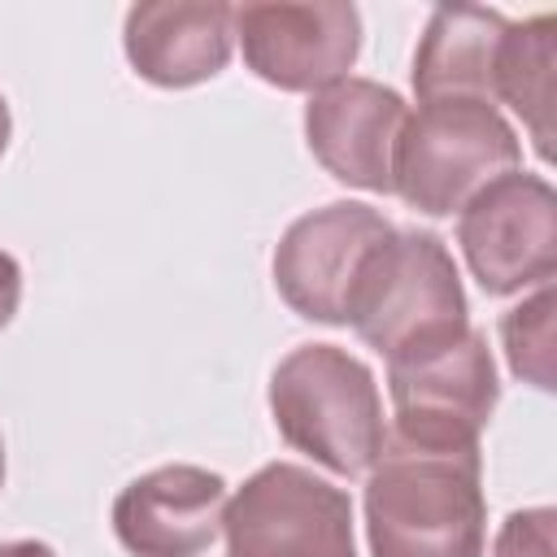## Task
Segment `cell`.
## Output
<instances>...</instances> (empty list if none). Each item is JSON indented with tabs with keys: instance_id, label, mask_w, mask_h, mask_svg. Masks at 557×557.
<instances>
[{
	"instance_id": "cell-2",
	"label": "cell",
	"mask_w": 557,
	"mask_h": 557,
	"mask_svg": "<svg viewBox=\"0 0 557 557\" xmlns=\"http://www.w3.org/2000/svg\"><path fill=\"white\" fill-rule=\"evenodd\" d=\"M270 413L296 453L344 479L370 474L387 440L379 383L339 344L292 348L270 374Z\"/></svg>"
},
{
	"instance_id": "cell-13",
	"label": "cell",
	"mask_w": 557,
	"mask_h": 557,
	"mask_svg": "<svg viewBox=\"0 0 557 557\" xmlns=\"http://www.w3.org/2000/svg\"><path fill=\"white\" fill-rule=\"evenodd\" d=\"M509 30V17L479 4H444L426 17V30L413 52V91L426 100H492L496 52Z\"/></svg>"
},
{
	"instance_id": "cell-18",
	"label": "cell",
	"mask_w": 557,
	"mask_h": 557,
	"mask_svg": "<svg viewBox=\"0 0 557 557\" xmlns=\"http://www.w3.org/2000/svg\"><path fill=\"white\" fill-rule=\"evenodd\" d=\"M0 557H57L44 540H0Z\"/></svg>"
},
{
	"instance_id": "cell-16",
	"label": "cell",
	"mask_w": 557,
	"mask_h": 557,
	"mask_svg": "<svg viewBox=\"0 0 557 557\" xmlns=\"http://www.w3.org/2000/svg\"><path fill=\"white\" fill-rule=\"evenodd\" d=\"M553 527H557V513L548 505L513 509L496 531L492 557H553Z\"/></svg>"
},
{
	"instance_id": "cell-3",
	"label": "cell",
	"mask_w": 557,
	"mask_h": 557,
	"mask_svg": "<svg viewBox=\"0 0 557 557\" xmlns=\"http://www.w3.org/2000/svg\"><path fill=\"white\" fill-rule=\"evenodd\" d=\"M352 326L387 361L470 326L466 287L435 231H396L370 248L344 305Z\"/></svg>"
},
{
	"instance_id": "cell-6",
	"label": "cell",
	"mask_w": 557,
	"mask_h": 557,
	"mask_svg": "<svg viewBox=\"0 0 557 557\" xmlns=\"http://www.w3.org/2000/svg\"><path fill=\"white\" fill-rule=\"evenodd\" d=\"M457 244L487 296L544 287L557 274V196L548 178L509 170L457 209Z\"/></svg>"
},
{
	"instance_id": "cell-4",
	"label": "cell",
	"mask_w": 557,
	"mask_h": 557,
	"mask_svg": "<svg viewBox=\"0 0 557 557\" xmlns=\"http://www.w3.org/2000/svg\"><path fill=\"white\" fill-rule=\"evenodd\" d=\"M518 165V131L505 122L496 104L426 100L400 126L392 157V191L426 218H448L474 191H483Z\"/></svg>"
},
{
	"instance_id": "cell-14",
	"label": "cell",
	"mask_w": 557,
	"mask_h": 557,
	"mask_svg": "<svg viewBox=\"0 0 557 557\" xmlns=\"http://www.w3.org/2000/svg\"><path fill=\"white\" fill-rule=\"evenodd\" d=\"M553 65H557V17L540 13L527 22H509L496 52L492 100L509 104L522 117L540 161H553Z\"/></svg>"
},
{
	"instance_id": "cell-17",
	"label": "cell",
	"mask_w": 557,
	"mask_h": 557,
	"mask_svg": "<svg viewBox=\"0 0 557 557\" xmlns=\"http://www.w3.org/2000/svg\"><path fill=\"white\" fill-rule=\"evenodd\" d=\"M17 300H22V265L0 248V326L13 322Z\"/></svg>"
},
{
	"instance_id": "cell-11",
	"label": "cell",
	"mask_w": 557,
	"mask_h": 557,
	"mask_svg": "<svg viewBox=\"0 0 557 557\" xmlns=\"http://www.w3.org/2000/svg\"><path fill=\"white\" fill-rule=\"evenodd\" d=\"M226 509V479L205 466H157L113 500V535L131 557H200Z\"/></svg>"
},
{
	"instance_id": "cell-12",
	"label": "cell",
	"mask_w": 557,
	"mask_h": 557,
	"mask_svg": "<svg viewBox=\"0 0 557 557\" xmlns=\"http://www.w3.org/2000/svg\"><path fill=\"white\" fill-rule=\"evenodd\" d=\"M231 4L218 0H144L122 26L131 70L170 91L218 78L231 61Z\"/></svg>"
},
{
	"instance_id": "cell-7",
	"label": "cell",
	"mask_w": 557,
	"mask_h": 557,
	"mask_svg": "<svg viewBox=\"0 0 557 557\" xmlns=\"http://www.w3.org/2000/svg\"><path fill=\"white\" fill-rule=\"evenodd\" d=\"M387 392L396 409L387 431L435 444H479V431L492 422L500 400L492 348L474 326L392 357Z\"/></svg>"
},
{
	"instance_id": "cell-9",
	"label": "cell",
	"mask_w": 557,
	"mask_h": 557,
	"mask_svg": "<svg viewBox=\"0 0 557 557\" xmlns=\"http://www.w3.org/2000/svg\"><path fill=\"white\" fill-rule=\"evenodd\" d=\"M392 222L361 200H331L296 218L274 248V287L292 313L326 326H344V305L361 261Z\"/></svg>"
},
{
	"instance_id": "cell-20",
	"label": "cell",
	"mask_w": 557,
	"mask_h": 557,
	"mask_svg": "<svg viewBox=\"0 0 557 557\" xmlns=\"http://www.w3.org/2000/svg\"><path fill=\"white\" fill-rule=\"evenodd\" d=\"M0 487H4V440H0Z\"/></svg>"
},
{
	"instance_id": "cell-19",
	"label": "cell",
	"mask_w": 557,
	"mask_h": 557,
	"mask_svg": "<svg viewBox=\"0 0 557 557\" xmlns=\"http://www.w3.org/2000/svg\"><path fill=\"white\" fill-rule=\"evenodd\" d=\"M9 135H13V117H9V100L0 96V157H4V148H9Z\"/></svg>"
},
{
	"instance_id": "cell-5",
	"label": "cell",
	"mask_w": 557,
	"mask_h": 557,
	"mask_svg": "<svg viewBox=\"0 0 557 557\" xmlns=\"http://www.w3.org/2000/svg\"><path fill=\"white\" fill-rule=\"evenodd\" d=\"M226 557H357L352 500L305 466L270 461L226 496Z\"/></svg>"
},
{
	"instance_id": "cell-15",
	"label": "cell",
	"mask_w": 557,
	"mask_h": 557,
	"mask_svg": "<svg viewBox=\"0 0 557 557\" xmlns=\"http://www.w3.org/2000/svg\"><path fill=\"white\" fill-rule=\"evenodd\" d=\"M500 339L509 370L522 383L553 392V283L535 287V296H527L500 318Z\"/></svg>"
},
{
	"instance_id": "cell-1",
	"label": "cell",
	"mask_w": 557,
	"mask_h": 557,
	"mask_svg": "<svg viewBox=\"0 0 557 557\" xmlns=\"http://www.w3.org/2000/svg\"><path fill=\"white\" fill-rule=\"evenodd\" d=\"M370 557H487L479 444H435L387 431L366 479Z\"/></svg>"
},
{
	"instance_id": "cell-10",
	"label": "cell",
	"mask_w": 557,
	"mask_h": 557,
	"mask_svg": "<svg viewBox=\"0 0 557 557\" xmlns=\"http://www.w3.org/2000/svg\"><path fill=\"white\" fill-rule=\"evenodd\" d=\"M409 104L400 91L374 78H339L309 96L305 104V144L318 165L361 191H392V157Z\"/></svg>"
},
{
	"instance_id": "cell-8",
	"label": "cell",
	"mask_w": 557,
	"mask_h": 557,
	"mask_svg": "<svg viewBox=\"0 0 557 557\" xmlns=\"http://www.w3.org/2000/svg\"><path fill=\"white\" fill-rule=\"evenodd\" d=\"M244 65L278 91H322L357 65L361 13L344 0H278L231 9Z\"/></svg>"
}]
</instances>
